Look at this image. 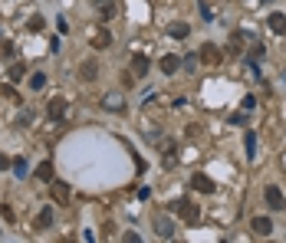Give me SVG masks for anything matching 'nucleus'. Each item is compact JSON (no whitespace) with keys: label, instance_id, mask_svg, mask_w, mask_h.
Listing matches in <instances>:
<instances>
[{"label":"nucleus","instance_id":"aec40b11","mask_svg":"<svg viewBox=\"0 0 286 243\" xmlns=\"http://www.w3.org/2000/svg\"><path fill=\"white\" fill-rule=\"evenodd\" d=\"M10 168H13V174H17V177H26V161H23V158L10 161Z\"/></svg>","mask_w":286,"mask_h":243},{"label":"nucleus","instance_id":"9b49d317","mask_svg":"<svg viewBox=\"0 0 286 243\" xmlns=\"http://www.w3.org/2000/svg\"><path fill=\"white\" fill-rule=\"evenodd\" d=\"M158 66H161V73H168V76H171V73H178V69H181V56H161V63H158Z\"/></svg>","mask_w":286,"mask_h":243},{"label":"nucleus","instance_id":"2eb2a0df","mask_svg":"<svg viewBox=\"0 0 286 243\" xmlns=\"http://www.w3.org/2000/svg\"><path fill=\"white\" fill-rule=\"evenodd\" d=\"M53 223V207H43L40 210V217H36V230H46Z\"/></svg>","mask_w":286,"mask_h":243},{"label":"nucleus","instance_id":"393cba45","mask_svg":"<svg viewBox=\"0 0 286 243\" xmlns=\"http://www.w3.org/2000/svg\"><path fill=\"white\" fill-rule=\"evenodd\" d=\"M263 3H273V0H263Z\"/></svg>","mask_w":286,"mask_h":243},{"label":"nucleus","instance_id":"f3484780","mask_svg":"<svg viewBox=\"0 0 286 243\" xmlns=\"http://www.w3.org/2000/svg\"><path fill=\"white\" fill-rule=\"evenodd\" d=\"M30 89H33V92L46 89V73H33V76H30Z\"/></svg>","mask_w":286,"mask_h":243},{"label":"nucleus","instance_id":"4468645a","mask_svg":"<svg viewBox=\"0 0 286 243\" xmlns=\"http://www.w3.org/2000/svg\"><path fill=\"white\" fill-rule=\"evenodd\" d=\"M187 33H191L187 23H171V26H168V36H175V40H187Z\"/></svg>","mask_w":286,"mask_h":243},{"label":"nucleus","instance_id":"f257e3e1","mask_svg":"<svg viewBox=\"0 0 286 243\" xmlns=\"http://www.w3.org/2000/svg\"><path fill=\"white\" fill-rule=\"evenodd\" d=\"M175 214L178 217H184L187 223H198V207H194V204H191V200H175Z\"/></svg>","mask_w":286,"mask_h":243},{"label":"nucleus","instance_id":"423d86ee","mask_svg":"<svg viewBox=\"0 0 286 243\" xmlns=\"http://www.w3.org/2000/svg\"><path fill=\"white\" fill-rule=\"evenodd\" d=\"M50 184H53V200H56V204H66V200H69V194H73V191H69V184L56 181V177L50 181Z\"/></svg>","mask_w":286,"mask_h":243},{"label":"nucleus","instance_id":"6ab92c4d","mask_svg":"<svg viewBox=\"0 0 286 243\" xmlns=\"http://www.w3.org/2000/svg\"><path fill=\"white\" fill-rule=\"evenodd\" d=\"M181 69H184V73H194V69H198V56H194V53H187L184 59H181Z\"/></svg>","mask_w":286,"mask_h":243},{"label":"nucleus","instance_id":"7ed1b4c3","mask_svg":"<svg viewBox=\"0 0 286 243\" xmlns=\"http://www.w3.org/2000/svg\"><path fill=\"white\" fill-rule=\"evenodd\" d=\"M191 188L198 191V194H214V181L208 174H194L191 177Z\"/></svg>","mask_w":286,"mask_h":243},{"label":"nucleus","instance_id":"6e6552de","mask_svg":"<svg viewBox=\"0 0 286 243\" xmlns=\"http://www.w3.org/2000/svg\"><path fill=\"white\" fill-rule=\"evenodd\" d=\"M266 26H270L273 33L283 36L286 33V13H270V17H266Z\"/></svg>","mask_w":286,"mask_h":243},{"label":"nucleus","instance_id":"b1692460","mask_svg":"<svg viewBox=\"0 0 286 243\" xmlns=\"http://www.w3.org/2000/svg\"><path fill=\"white\" fill-rule=\"evenodd\" d=\"M3 168H10V158H7L3 151H0V171H3Z\"/></svg>","mask_w":286,"mask_h":243},{"label":"nucleus","instance_id":"39448f33","mask_svg":"<svg viewBox=\"0 0 286 243\" xmlns=\"http://www.w3.org/2000/svg\"><path fill=\"white\" fill-rule=\"evenodd\" d=\"M132 76H135V79L148 76V56H142V53L132 56Z\"/></svg>","mask_w":286,"mask_h":243},{"label":"nucleus","instance_id":"0eeeda50","mask_svg":"<svg viewBox=\"0 0 286 243\" xmlns=\"http://www.w3.org/2000/svg\"><path fill=\"white\" fill-rule=\"evenodd\" d=\"M155 233H158V237H175V223L168 220V217H155Z\"/></svg>","mask_w":286,"mask_h":243},{"label":"nucleus","instance_id":"f8f14e48","mask_svg":"<svg viewBox=\"0 0 286 243\" xmlns=\"http://www.w3.org/2000/svg\"><path fill=\"white\" fill-rule=\"evenodd\" d=\"M63 112H66V99H53V102H50V109H46V115H50L53 122H59V119H63Z\"/></svg>","mask_w":286,"mask_h":243},{"label":"nucleus","instance_id":"20e7f679","mask_svg":"<svg viewBox=\"0 0 286 243\" xmlns=\"http://www.w3.org/2000/svg\"><path fill=\"white\" fill-rule=\"evenodd\" d=\"M250 227H253V233H257V237H270V230H273V220H270V217H253Z\"/></svg>","mask_w":286,"mask_h":243},{"label":"nucleus","instance_id":"1a4fd4ad","mask_svg":"<svg viewBox=\"0 0 286 243\" xmlns=\"http://www.w3.org/2000/svg\"><path fill=\"white\" fill-rule=\"evenodd\" d=\"M89 43H92V49H109V43H112V33H109V30H96Z\"/></svg>","mask_w":286,"mask_h":243},{"label":"nucleus","instance_id":"5701e85b","mask_svg":"<svg viewBox=\"0 0 286 243\" xmlns=\"http://www.w3.org/2000/svg\"><path fill=\"white\" fill-rule=\"evenodd\" d=\"M0 92H3V96H7V99H13V102H20V99H17V92H13V86H3V89H0Z\"/></svg>","mask_w":286,"mask_h":243},{"label":"nucleus","instance_id":"412c9836","mask_svg":"<svg viewBox=\"0 0 286 243\" xmlns=\"http://www.w3.org/2000/svg\"><path fill=\"white\" fill-rule=\"evenodd\" d=\"M23 76H26V73H23V66H13V69H10V79H13V82H20Z\"/></svg>","mask_w":286,"mask_h":243},{"label":"nucleus","instance_id":"dca6fc26","mask_svg":"<svg viewBox=\"0 0 286 243\" xmlns=\"http://www.w3.org/2000/svg\"><path fill=\"white\" fill-rule=\"evenodd\" d=\"M96 73H99L96 59H86V63H82V79H86V82H92V79H96Z\"/></svg>","mask_w":286,"mask_h":243},{"label":"nucleus","instance_id":"a211bd4d","mask_svg":"<svg viewBox=\"0 0 286 243\" xmlns=\"http://www.w3.org/2000/svg\"><path fill=\"white\" fill-rule=\"evenodd\" d=\"M243 148H247V158L257 155V135H253V132H247V138H243Z\"/></svg>","mask_w":286,"mask_h":243},{"label":"nucleus","instance_id":"ddd939ff","mask_svg":"<svg viewBox=\"0 0 286 243\" xmlns=\"http://www.w3.org/2000/svg\"><path fill=\"white\" fill-rule=\"evenodd\" d=\"M36 177L50 184V181H53V177H56V171H53V161H43V165H36Z\"/></svg>","mask_w":286,"mask_h":243},{"label":"nucleus","instance_id":"9d476101","mask_svg":"<svg viewBox=\"0 0 286 243\" xmlns=\"http://www.w3.org/2000/svg\"><path fill=\"white\" fill-rule=\"evenodd\" d=\"M201 59L214 66V63H220V49H217L214 43H204V46H201Z\"/></svg>","mask_w":286,"mask_h":243},{"label":"nucleus","instance_id":"4be33fe9","mask_svg":"<svg viewBox=\"0 0 286 243\" xmlns=\"http://www.w3.org/2000/svg\"><path fill=\"white\" fill-rule=\"evenodd\" d=\"M30 122H33V112H23L20 119H17V125H20V128H23V125H30Z\"/></svg>","mask_w":286,"mask_h":243},{"label":"nucleus","instance_id":"f03ea898","mask_svg":"<svg viewBox=\"0 0 286 243\" xmlns=\"http://www.w3.org/2000/svg\"><path fill=\"white\" fill-rule=\"evenodd\" d=\"M263 194H266V207L270 210H283V191L276 188V184H270Z\"/></svg>","mask_w":286,"mask_h":243}]
</instances>
